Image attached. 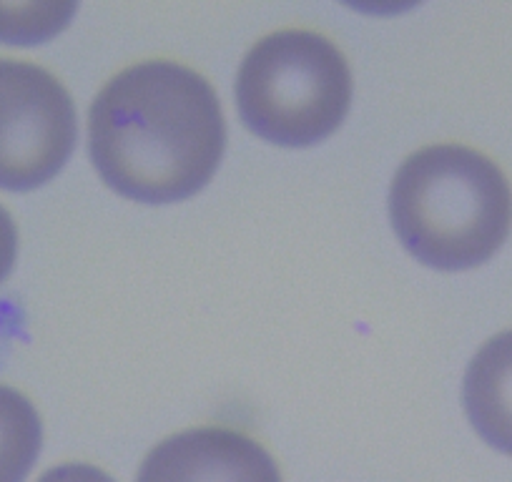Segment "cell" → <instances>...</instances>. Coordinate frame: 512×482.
Returning <instances> with one entry per match:
<instances>
[{"mask_svg": "<svg viewBox=\"0 0 512 482\" xmlns=\"http://www.w3.org/2000/svg\"><path fill=\"white\" fill-rule=\"evenodd\" d=\"M224 146V113L211 83L166 58L123 68L88 113V149L101 179L146 204L204 189Z\"/></svg>", "mask_w": 512, "mask_h": 482, "instance_id": "1", "label": "cell"}, {"mask_svg": "<svg viewBox=\"0 0 512 482\" xmlns=\"http://www.w3.org/2000/svg\"><path fill=\"white\" fill-rule=\"evenodd\" d=\"M400 241L420 262L445 272L487 262L512 226V191L482 151L435 144L415 151L390 189Z\"/></svg>", "mask_w": 512, "mask_h": 482, "instance_id": "2", "label": "cell"}, {"mask_svg": "<svg viewBox=\"0 0 512 482\" xmlns=\"http://www.w3.org/2000/svg\"><path fill=\"white\" fill-rule=\"evenodd\" d=\"M352 103L344 53L309 28L256 41L236 76L241 121L279 146H312L339 129Z\"/></svg>", "mask_w": 512, "mask_h": 482, "instance_id": "3", "label": "cell"}, {"mask_svg": "<svg viewBox=\"0 0 512 482\" xmlns=\"http://www.w3.org/2000/svg\"><path fill=\"white\" fill-rule=\"evenodd\" d=\"M76 144L71 93L46 68L0 58V189L51 181Z\"/></svg>", "mask_w": 512, "mask_h": 482, "instance_id": "4", "label": "cell"}, {"mask_svg": "<svg viewBox=\"0 0 512 482\" xmlns=\"http://www.w3.org/2000/svg\"><path fill=\"white\" fill-rule=\"evenodd\" d=\"M136 482H282L277 462L244 430L204 425L176 432L141 462Z\"/></svg>", "mask_w": 512, "mask_h": 482, "instance_id": "5", "label": "cell"}, {"mask_svg": "<svg viewBox=\"0 0 512 482\" xmlns=\"http://www.w3.org/2000/svg\"><path fill=\"white\" fill-rule=\"evenodd\" d=\"M462 397L477 435L512 455V329L482 344L467 367Z\"/></svg>", "mask_w": 512, "mask_h": 482, "instance_id": "6", "label": "cell"}, {"mask_svg": "<svg viewBox=\"0 0 512 482\" xmlns=\"http://www.w3.org/2000/svg\"><path fill=\"white\" fill-rule=\"evenodd\" d=\"M43 427L36 407L13 387L0 385V482H23L41 452Z\"/></svg>", "mask_w": 512, "mask_h": 482, "instance_id": "7", "label": "cell"}, {"mask_svg": "<svg viewBox=\"0 0 512 482\" xmlns=\"http://www.w3.org/2000/svg\"><path fill=\"white\" fill-rule=\"evenodd\" d=\"M73 6H0V38L8 43H36L56 33Z\"/></svg>", "mask_w": 512, "mask_h": 482, "instance_id": "8", "label": "cell"}, {"mask_svg": "<svg viewBox=\"0 0 512 482\" xmlns=\"http://www.w3.org/2000/svg\"><path fill=\"white\" fill-rule=\"evenodd\" d=\"M38 482H116L101 467L88 465V462H66V465L51 467L38 477Z\"/></svg>", "mask_w": 512, "mask_h": 482, "instance_id": "9", "label": "cell"}, {"mask_svg": "<svg viewBox=\"0 0 512 482\" xmlns=\"http://www.w3.org/2000/svg\"><path fill=\"white\" fill-rule=\"evenodd\" d=\"M18 254V229L13 216L8 214L6 206H0V282H6L16 264Z\"/></svg>", "mask_w": 512, "mask_h": 482, "instance_id": "10", "label": "cell"}]
</instances>
